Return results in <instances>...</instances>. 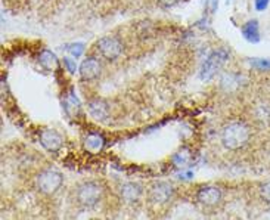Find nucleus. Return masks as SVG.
Listing matches in <instances>:
<instances>
[{
  "label": "nucleus",
  "mask_w": 270,
  "mask_h": 220,
  "mask_svg": "<svg viewBox=\"0 0 270 220\" xmlns=\"http://www.w3.org/2000/svg\"><path fill=\"white\" fill-rule=\"evenodd\" d=\"M251 139V129L244 121H232L226 124L220 133L222 145L227 151H239L247 146Z\"/></svg>",
  "instance_id": "f257e3e1"
},
{
  "label": "nucleus",
  "mask_w": 270,
  "mask_h": 220,
  "mask_svg": "<svg viewBox=\"0 0 270 220\" xmlns=\"http://www.w3.org/2000/svg\"><path fill=\"white\" fill-rule=\"evenodd\" d=\"M104 195H105V189L99 182L87 180L77 186L75 202L78 207H81L84 210H90V208H95L98 204H101V201L104 199Z\"/></svg>",
  "instance_id": "f03ea898"
},
{
  "label": "nucleus",
  "mask_w": 270,
  "mask_h": 220,
  "mask_svg": "<svg viewBox=\"0 0 270 220\" xmlns=\"http://www.w3.org/2000/svg\"><path fill=\"white\" fill-rule=\"evenodd\" d=\"M64 180L65 177L61 172L58 170H53V169H47L43 170L37 179H36V185H37V189L45 194V195H55L64 185Z\"/></svg>",
  "instance_id": "7ed1b4c3"
},
{
  "label": "nucleus",
  "mask_w": 270,
  "mask_h": 220,
  "mask_svg": "<svg viewBox=\"0 0 270 220\" xmlns=\"http://www.w3.org/2000/svg\"><path fill=\"white\" fill-rule=\"evenodd\" d=\"M174 194H176V188H174L173 183L165 182V180H159L149 188L148 199L155 205H164V204H168L171 199L174 198Z\"/></svg>",
  "instance_id": "20e7f679"
},
{
  "label": "nucleus",
  "mask_w": 270,
  "mask_h": 220,
  "mask_svg": "<svg viewBox=\"0 0 270 220\" xmlns=\"http://www.w3.org/2000/svg\"><path fill=\"white\" fill-rule=\"evenodd\" d=\"M229 59V53L226 49H219V50H214L205 61H204L203 66H201V79L203 80H211L216 72L225 65L226 61Z\"/></svg>",
  "instance_id": "39448f33"
},
{
  "label": "nucleus",
  "mask_w": 270,
  "mask_h": 220,
  "mask_svg": "<svg viewBox=\"0 0 270 220\" xmlns=\"http://www.w3.org/2000/svg\"><path fill=\"white\" fill-rule=\"evenodd\" d=\"M197 201L207 208H214L223 201V189L217 185H203L195 194Z\"/></svg>",
  "instance_id": "423d86ee"
},
{
  "label": "nucleus",
  "mask_w": 270,
  "mask_h": 220,
  "mask_svg": "<svg viewBox=\"0 0 270 220\" xmlns=\"http://www.w3.org/2000/svg\"><path fill=\"white\" fill-rule=\"evenodd\" d=\"M98 50L107 61H114L121 55L123 43L114 36H107L98 42Z\"/></svg>",
  "instance_id": "0eeeda50"
},
{
  "label": "nucleus",
  "mask_w": 270,
  "mask_h": 220,
  "mask_svg": "<svg viewBox=\"0 0 270 220\" xmlns=\"http://www.w3.org/2000/svg\"><path fill=\"white\" fill-rule=\"evenodd\" d=\"M39 140H40V145L50 154L59 153L62 150V145H64V137L61 136V133L53 130V129L42 130Z\"/></svg>",
  "instance_id": "6e6552de"
},
{
  "label": "nucleus",
  "mask_w": 270,
  "mask_h": 220,
  "mask_svg": "<svg viewBox=\"0 0 270 220\" xmlns=\"http://www.w3.org/2000/svg\"><path fill=\"white\" fill-rule=\"evenodd\" d=\"M118 194H120V198L123 199L124 202L127 204H135L139 199L142 198L143 195V188L140 183L137 182H124L120 185L118 188Z\"/></svg>",
  "instance_id": "1a4fd4ad"
},
{
  "label": "nucleus",
  "mask_w": 270,
  "mask_h": 220,
  "mask_svg": "<svg viewBox=\"0 0 270 220\" xmlns=\"http://www.w3.org/2000/svg\"><path fill=\"white\" fill-rule=\"evenodd\" d=\"M80 79L83 82H92L99 77L101 74V64L96 58H87L80 65Z\"/></svg>",
  "instance_id": "9d476101"
},
{
  "label": "nucleus",
  "mask_w": 270,
  "mask_h": 220,
  "mask_svg": "<svg viewBox=\"0 0 270 220\" xmlns=\"http://www.w3.org/2000/svg\"><path fill=\"white\" fill-rule=\"evenodd\" d=\"M87 111H89L90 117L98 120V121H104L110 117V107L105 101L102 99H92L87 102Z\"/></svg>",
  "instance_id": "9b49d317"
},
{
  "label": "nucleus",
  "mask_w": 270,
  "mask_h": 220,
  "mask_svg": "<svg viewBox=\"0 0 270 220\" xmlns=\"http://www.w3.org/2000/svg\"><path fill=\"white\" fill-rule=\"evenodd\" d=\"M84 148L92 153V154H98L104 150L105 146V139L102 134L99 133H89L86 137H84V142H83Z\"/></svg>",
  "instance_id": "f8f14e48"
},
{
  "label": "nucleus",
  "mask_w": 270,
  "mask_h": 220,
  "mask_svg": "<svg viewBox=\"0 0 270 220\" xmlns=\"http://www.w3.org/2000/svg\"><path fill=\"white\" fill-rule=\"evenodd\" d=\"M242 36L249 43H258L260 42V31H258V21L251 20L242 27Z\"/></svg>",
  "instance_id": "ddd939ff"
},
{
  "label": "nucleus",
  "mask_w": 270,
  "mask_h": 220,
  "mask_svg": "<svg viewBox=\"0 0 270 220\" xmlns=\"http://www.w3.org/2000/svg\"><path fill=\"white\" fill-rule=\"evenodd\" d=\"M39 62H40V65L43 66L45 69L52 71V69L56 66V64H58V58H56V55H55L52 50L45 49V50H42L40 55H39Z\"/></svg>",
  "instance_id": "4468645a"
},
{
  "label": "nucleus",
  "mask_w": 270,
  "mask_h": 220,
  "mask_svg": "<svg viewBox=\"0 0 270 220\" xmlns=\"http://www.w3.org/2000/svg\"><path fill=\"white\" fill-rule=\"evenodd\" d=\"M258 194H260V198L263 199L266 204H270V180L260 185V188H258Z\"/></svg>",
  "instance_id": "2eb2a0df"
},
{
  "label": "nucleus",
  "mask_w": 270,
  "mask_h": 220,
  "mask_svg": "<svg viewBox=\"0 0 270 220\" xmlns=\"http://www.w3.org/2000/svg\"><path fill=\"white\" fill-rule=\"evenodd\" d=\"M68 52L74 56V58H80L84 52V44L83 43H72L68 46Z\"/></svg>",
  "instance_id": "dca6fc26"
},
{
  "label": "nucleus",
  "mask_w": 270,
  "mask_h": 220,
  "mask_svg": "<svg viewBox=\"0 0 270 220\" xmlns=\"http://www.w3.org/2000/svg\"><path fill=\"white\" fill-rule=\"evenodd\" d=\"M251 64L260 69H270V59H254Z\"/></svg>",
  "instance_id": "f3484780"
},
{
  "label": "nucleus",
  "mask_w": 270,
  "mask_h": 220,
  "mask_svg": "<svg viewBox=\"0 0 270 220\" xmlns=\"http://www.w3.org/2000/svg\"><path fill=\"white\" fill-rule=\"evenodd\" d=\"M64 65L67 66V69L71 74H74V72L77 71V64H75V61L71 59V58H64Z\"/></svg>",
  "instance_id": "a211bd4d"
},
{
  "label": "nucleus",
  "mask_w": 270,
  "mask_h": 220,
  "mask_svg": "<svg viewBox=\"0 0 270 220\" xmlns=\"http://www.w3.org/2000/svg\"><path fill=\"white\" fill-rule=\"evenodd\" d=\"M255 9L257 11H266L267 9V6H269V0H255Z\"/></svg>",
  "instance_id": "6ab92c4d"
},
{
  "label": "nucleus",
  "mask_w": 270,
  "mask_h": 220,
  "mask_svg": "<svg viewBox=\"0 0 270 220\" xmlns=\"http://www.w3.org/2000/svg\"><path fill=\"white\" fill-rule=\"evenodd\" d=\"M179 0H158V3L164 8H170V6H174Z\"/></svg>",
  "instance_id": "aec40b11"
}]
</instances>
